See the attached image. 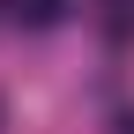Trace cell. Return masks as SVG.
<instances>
[{"label":"cell","instance_id":"cell-3","mask_svg":"<svg viewBox=\"0 0 134 134\" xmlns=\"http://www.w3.org/2000/svg\"><path fill=\"white\" fill-rule=\"evenodd\" d=\"M0 119H8V104H0Z\"/></svg>","mask_w":134,"mask_h":134},{"label":"cell","instance_id":"cell-1","mask_svg":"<svg viewBox=\"0 0 134 134\" xmlns=\"http://www.w3.org/2000/svg\"><path fill=\"white\" fill-rule=\"evenodd\" d=\"M0 8H8V23H23V30H52L67 15V0H0Z\"/></svg>","mask_w":134,"mask_h":134},{"label":"cell","instance_id":"cell-2","mask_svg":"<svg viewBox=\"0 0 134 134\" xmlns=\"http://www.w3.org/2000/svg\"><path fill=\"white\" fill-rule=\"evenodd\" d=\"M119 134H134V112H127V119H119Z\"/></svg>","mask_w":134,"mask_h":134}]
</instances>
